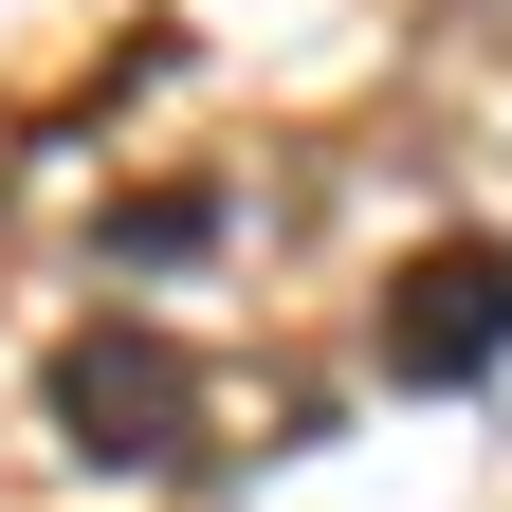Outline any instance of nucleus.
Masks as SVG:
<instances>
[{
    "instance_id": "obj_3",
    "label": "nucleus",
    "mask_w": 512,
    "mask_h": 512,
    "mask_svg": "<svg viewBox=\"0 0 512 512\" xmlns=\"http://www.w3.org/2000/svg\"><path fill=\"white\" fill-rule=\"evenodd\" d=\"M220 238V202H183V183H165V202H128V256H202Z\"/></svg>"
},
{
    "instance_id": "obj_2",
    "label": "nucleus",
    "mask_w": 512,
    "mask_h": 512,
    "mask_svg": "<svg viewBox=\"0 0 512 512\" xmlns=\"http://www.w3.org/2000/svg\"><path fill=\"white\" fill-rule=\"evenodd\" d=\"M55 421H74L92 458H183L202 384H183V348H165V330H92L74 366H55Z\"/></svg>"
},
{
    "instance_id": "obj_1",
    "label": "nucleus",
    "mask_w": 512,
    "mask_h": 512,
    "mask_svg": "<svg viewBox=\"0 0 512 512\" xmlns=\"http://www.w3.org/2000/svg\"><path fill=\"white\" fill-rule=\"evenodd\" d=\"M512 348V256L494 238H439L403 293H384V384H476Z\"/></svg>"
}]
</instances>
